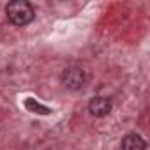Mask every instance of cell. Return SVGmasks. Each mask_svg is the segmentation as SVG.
I'll return each instance as SVG.
<instances>
[{
    "label": "cell",
    "mask_w": 150,
    "mask_h": 150,
    "mask_svg": "<svg viewBox=\"0 0 150 150\" xmlns=\"http://www.w3.org/2000/svg\"><path fill=\"white\" fill-rule=\"evenodd\" d=\"M6 14L9 21L16 27H25L34 20V7L27 2V0H13L6 7Z\"/></svg>",
    "instance_id": "cell-1"
},
{
    "label": "cell",
    "mask_w": 150,
    "mask_h": 150,
    "mask_svg": "<svg viewBox=\"0 0 150 150\" xmlns=\"http://www.w3.org/2000/svg\"><path fill=\"white\" fill-rule=\"evenodd\" d=\"M60 80H62V85L65 88H69V90H80V88H83V85L87 81L85 72L80 67H67V69H64Z\"/></svg>",
    "instance_id": "cell-2"
},
{
    "label": "cell",
    "mask_w": 150,
    "mask_h": 150,
    "mask_svg": "<svg viewBox=\"0 0 150 150\" xmlns=\"http://www.w3.org/2000/svg\"><path fill=\"white\" fill-rule=\"evenodd\" d=\"M88 111H90V115H94L97 118L108 117L111 113V101L106 97H94L88 103Z\"/></svg>",
    "instance_id": "cell-3"
},
{
    "label": "cell",
    "mask_w": 150,
    "mask_h": 150,
    "mask_svg": "<svg viewBox=\"0 0 150 150\" xmlns=\"http://www.w3.org/2000/svg\"><path fill=\"white\" fill-rule=\"evenodd\" d=\"M122 150H145L146 148V143L145 139L136 134V132H131V134H125L122 138Z\"/></svg>",
    "instance_id": "cell-4"
},
{
    "label": "cell",
    "mask_w": 150,
    "mask_h": 150,
    "mask_svg": "<svg viewBox=\"0 0 150 150\" xmlns=\"http://www.w3.org/2000/svg\"><path fill=\"white\" fill-rule=\"evenodd\" d=\"M23 104H25V108H27L30 113H35V115H42V117H46V115L51 113V110H50L48 106L37 103V99H34V97H27V99L23 101Z\"/></svg>",
    "instance_id": "cell-5"
}]
</instances>
